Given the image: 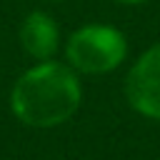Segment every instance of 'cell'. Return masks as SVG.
I'll list each match as a JSON object with an SVG mask.
<instances>
[{
  "label": "cell",
  "mask_w": 160,
  "mask_h": 160,
  "mask_svg": "<svg viewBox=\"0 0 160 160\" xmlns=\"http://www.w3.org/2000/svg\"><path fill=\"white\" fill-rule=\"evenodd\" d=\"M80 105L78 75L55 60L30 68L12 88L10 108L15 118L30 128H52L65 122Z\"/></svg>",
  "instance_id": "cell-1"
},
{
  "label": "cell",
  "mask_w": 160,
  "mask_h": 160,
  "mask_svg": "<svg viewBox=\"0 0 160 160\" xmlns=\"http://www.w3.org/2000/svg\"><path fill=\"white\" fill-rule=\"evenodd\" d=\"M68 60L75 70L88 75H102L115 70L128 52L125 35L112 25H82L68 40Z\"/></svg>",
  "instance_id": "cell-2"
},
{
  "label": "cell",
  "mask_w": 160,
  "mask_h": 160,
  "mask_svg": "<svg viewBox=\"0 0 160 160\" xmlns=\"http://www.w3.org/2000/svg\"><path fill=\"white\" fill-rule=\"evenodd\" d=\"M125 95L140 115L160 120V42L142 52L132 65L125 82Z\"/></svg>",
  "instance_id": "cell-3"
},
{
  "label": "cell",
  "mask_w": 160,
  "mask_h": 160,
  "mask_svg": "<svg viewBox=\"0 0 160 160\" xmlns=\"http://www.w3.org/2000/svg\"><path fill=\"white\" fill-rule=\"evenodd\" d=\"M20 42L35 60H50L58 50V25L50 15L35 10L20 25Z\"/></svg>",
  "instance_id": "cell-4"
},
{
  "label": "cell",
  "mask_w": 160,
  "mask_h": 160,
  "mask_svg": "<svg viewBox=\"0 0 160 160\" xmlns=\"http://www.w3.org/2000/svg\"><path fill=\"white\" fill-rule=\"evenodd\" d=\"M118 2H142V0H118Z\"/></svg>",
  "instance_id": "cell-5"
}]
</instances>
